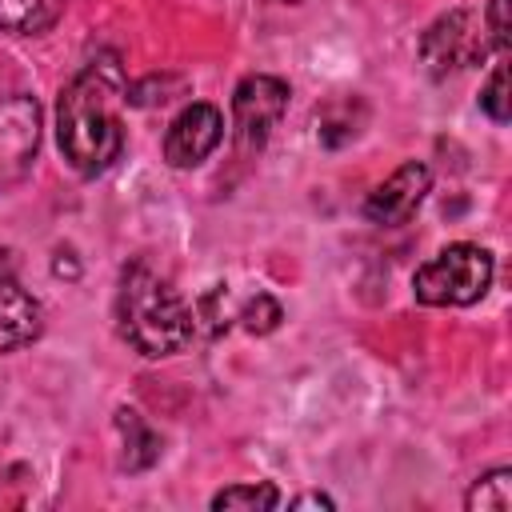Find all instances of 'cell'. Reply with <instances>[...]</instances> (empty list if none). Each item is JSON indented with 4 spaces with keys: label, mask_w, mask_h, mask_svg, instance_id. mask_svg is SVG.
Wrapping results in <instances>:
<instances>
[{
    "label": "cell",
    "mask_w": 512,
    "mask_h": 512,
    "mask_svg": "<svg viewBox=\"0 0 512 512\" xmlns=\"http://www.w3.org/2000/svg\"><path fill=\"white\" fill-rule=\"evenodd\" d=\"M40 336V304L20 288L8 252H0V352L24 348Z\"/></svg>",
    "instance_id": "obj_9"
},
{
    "label": "cell",
    "mask_w": 512,
    "mask_h": 512,
    "mask_svg": "<svg viewBox=\"0 0 512 512\" xmlns=\"http://www.w3.org/2000/svg\"><path fill=\"white\" fill-rule=\"evenodd\" d=\"M40 152V104L28 92L0 96V192L28 180Z\"/></svg>",
    "instance_id": "obj_5"
},
{
    "label": "cell",
    "mask_w": 512,
    "mask_h": 512,
    "mask_svg": "<svg viewBox=\"0 0 512 512\" xmlns=\"http://www.w3.org/2000/svg\"><path fill=\"white\" fill-rule=\"evenodd\" d=\"M236 320L244 324V332H252V336H264V332H272V328L284 320V308H280V304H276L268 292H256L252 300H244V304H240Z\"/></svg>",
    "instance_id": "obj_14"
},
{
    "label": "cell",
    "mask_w": 512,
    "mask_h": 512,
    "mask_svg": "<svg viewBox=\"0 0 512 512\" xmlns=\"http://www.w3.org/2000/svg\"><path fill=\"white\" fill-rule=\"evenodd\" d=\"M288 504H292V508H332V496H324V492H304V496H292Z\"/></svg>",
    "instance_id": "obj_18"
},
{
    "label": "cell",
    "mask_w": 512,
    "mask_h": 512,
    "mask_svg": "<svg viewBox=\"0 0 512 512\" xmlns=\"http://www.w3.org/2000/svg\"><path fill=\"white\" fill-rule=\"evenodd\" d=\"M484 32H492V48L496 52H508V0H488Z\"/></svg>",
    "instance_id": "obj_17"
},
{
    "label": "cell",
    "mask_w": 512,
    "mask_h": 512,
    "mask_svg": "<svg viewBox=\"0 0 512 512\" xmlns=\"http://www.w3.org/2000/svg\"><path fill=\"white\" fill-rule=\"evenodd\" d=\"M116 428L124 436V452H120V468L124 472H144V468H152L160 460V436L144 424L140 412L120 408L116 412Z\"/></svg>",
    "instance_id": "obj_10"
},
{
    "label": "cell",
    "mask_w": 512,
    "mask_h": 512,
    "mask_svg": "<svg viewBox=\"0 0 512 512\" xmlns=\"http://www.w3.org/2000/svg\"><path fill=\"white\" fill-rule=\"evenodd\" d=\"M116 324H120V336L140 356H152V360L180 352L192 340V332H196L188 300L172 288L168 276H160L144 260H136V264H128L120 272Z\"/></svg>",
    "instance_id": "obj_2"
},
{
    "label": "cell",
    "mask_w": 512,
    "mask_h": 512,
    "mask_svg": "<svg viewBox=\"0 0 512 512\" xmlns=\"http://www.w3.org/2000/svg\"><path fill=\"white\" fill-rule=\"evenodd\" d=\"M492 252L480 248V244H448L440 248L428 264L416 268L412 276V292L420 304L428 308H464V304H476L488 284H492Z\"/></svg>",
    "instance_id": "obj_3"
},
{
    "label": "cell",
    "mask_w": 512,
    "mask_h": 512,
    "mask_svg": "<svg viewBox=\"0 0 512 512\" xmlns=\"http://www.w3.org/2000/svg\"><path fill=\"white\" fill-rule=\"evenodd\" d=\"M288 84L280 76H268V72H256V76H244L232 92V128H236V144L244 152H256L268 144L272 128L284 120L288 112Z\"/></svg>",
    "instance_id": "obj_4"
},
{
    "label": "cell",
    "mask_w": 512,
    "mask_h": 512,
    "mask_svg": "<svg viewBox=\"0 0 512 512\" xmlns=\"http://www.w3.org/2000/svg\"><path fill=\"white\" fill-rule=\"evenodd\" d=\"M192 320H204L208 336H220V332L228 328V288H224V284L208 288V292L196 300V308H192Z\"/></svg>",
    "instance_id": "obj_16"
},
{
    "label": "cell",
    "mask_w": 512,
    "mask_h": 512,
    "mask_svg": "<svg viewBox=\"0 0 512 512\" xmlns=\"http://www.w3.org/2000/svg\"><path fill=\"white\" fill-rule=\"evenodd\" d=\"M428 188H432V168L420 160H404L384 184L372 188V196L364 200V216L372 224H384V228L408 224L416 216V208L424 204Z\"/></svg>",
    "instance_id": "obj_8"
},
{
    "label": "cell",
    "mask_w": 512,
    "mask_h": 512,
    "mask_svg": "<svg viewBox=\"0 0 512 512\" xmlns=\"http://www.w3.org/2000/svg\"><path fill=\"white\" fill-rule=\"evenodd\" d=\"M64 12V0H0V32L40 36Z\"/></svg>",
    "instance_id": "obj_11"
},
{
    "label": "cell",
    "mask_w": 512,
    "mask_h": 512,
    "mask_svg": "<svg viewBox=\"0 0 512 512\" xmlns=\"http://www.w3.org/2000/svg\"><path fill=\"white\" fill-rule=\"evenodd\" d=\"M220 140H224L220 108L196 100V104L180 108L176 120L168 124V132H164V160L172 168H196V164H204L216 152Z\"/></svg>",
    "instance_id": "obj_7"
},
{
    "label": "cell",
    "mask_w": 512,
    "mask_h": 512,
    "mask_svg": "<svg viewBox=\"0 0 512 512\" xmlns=\"http://www.w3.org/2000/svg\"><path fill=\"white\" fill-rule=\"evenodd\" d=\"M488 52V36H484V20L468 8H456L448 16H440L424 36H420V60L428 64L432 76H448L460 68L480 64Z\"/></svg>",
    "instance_id": "obj_6"
},
{
    "label": "cell",
    "mask_w": 512,
    "mask_h": 512,
    "mask_svg": "<svg viewBox=\"0 0 512 512\" xmlns=\"http://www.w3.org/2000/svg\"><path fill=\"white\" fill-rule=\"evenodd\" d=\"M480 108H484V112H488L496 124H508L512 104H508V64H504V60L492 68L488 84L480 88Z\"/></svg>",
    "instance_id": "obj_15"
},
{
    "label": "cell",
    "mask_w": 512,
    "mask_h": 512,
    "mask_svg": "<svg viewBox=\"0 0 512 512\" xmlns=\"http://www.w3.org/2000/svg\"><path fill=\"white\" fill-rule=\"evenodd\" d=\"M280 504V492L260 480V484H232V488H220L212 496V508L224 512V508H276Z\"/></svg>",
    "instance_id": "obj_13"
},
{
    "label": "cell",
    "mask_w": 512,
    "mask_h": 512,
    "mask_svg": "<svg viewBox=\"0 0 512 512\" xmlns=\"http://www.w3.org/2000/svg\"><path fill=\"white\" fill-rule=\"evenodd\" d=\"M468 512H508L512 508V468H492L484 472L468 496H464Z\"/></svg>",
    "instance_id": "obj_12"
},
{
    "label": "cell",
    "mask_w": 512,
    "mask_h": 512,
    "mask_svg": "<svg viewBox=\"0 0 512 512\" xmlns=\"http://www.w3.org/2000/svg\"><path fill=\"white\" fill-rule=\"evenodd\" d=\"M124 96V80L116 64H88L80 68L56 100V140L64 160L80 176H100L124 148V128L116 104Z\"/></svg>",
    "instance_id": "obj_1"
}]
</instances>
